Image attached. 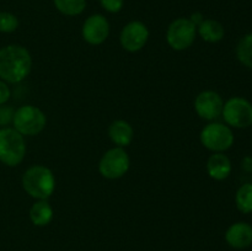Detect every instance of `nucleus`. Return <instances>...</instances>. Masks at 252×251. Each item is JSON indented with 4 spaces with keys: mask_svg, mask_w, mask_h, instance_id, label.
I'll return each mask as SVG.
<instances>
[{
    "mask_svg": "<svg viewBox=\"0 0 252 251\" xmlns=\"http://www.w3.org/2000/svg\"><path fill=\"white\" fill-rule=\"evenodd\" d=\"M235 203L241 213H252V184H245L236 191Z\"/></svg>",
    "mask_w": 252,
    "mask_h": 251,
    "instance_id": "nucleus-18",
    "label": "nucleus"
},
{
    "mask_svg": "<svg viewBox=\"0 0 252 251\" xmlns=\"http://www.w3.org/2000/svg\"><path fill=\"white\" fill-rule=\"evenodd\" d=\"M197 26L186 17H179L170 24L166 32L169 46L175 51H185L194 42Z\"/></svg>",
    "mask_w": 252,
    "mask_h": 251,
    "instance_id": "nucleus-5",
    "label": "nucleus"
},
{
    "mask_svg": "<svg viewBox=\"0 0 252 251\" xmlns=\"http://www.w3.org/2000/svg\"><path fill=\"white\" fill-rule=\"evenodd\" d=\"M201 142L208 150L223 153L234 144L233 130L223 123H209L202 129Z\"/></svg>",
    "mask_w": 252,
    "mask_h": 251,
    "instance_id": "nucleus-6",
    "label": "nucleus"
},
{
    "mask_svg": "<svg viewBox=\"0 0 252 251\" xmlns=\"http://www.w3.org/2000/svg\"><path fill=\"white\" fill-rule=\"evenodd\" d=\"M101 6L111 14H117L123 9L125 0H98Z\"/></svg>",
    "mask_w": 252,
    "mask_h": 251,
    "instance_id": "nucleus-21",
    "label": "nucleus"
},
{
    "mask_svg": "<svg viewBox=\"0 0 252 251\" xmlns=\"http://www.w3.org/2000/svg\"><path fill=\"white\" fill-rule=\"evenodd\" d=\"M14 128L22 135H37L44 129L47 123L46 115L34 106H21L15 111Z\"/></svg>",
    "mask_w": 252,
    "mask_h": 251,
    "instance_id": "nucleus-4",
    "label": "nucleus"
},
{
    "mask_svg": "<svg viewBox=\"0 0 252 251\" xmlns=\"http://www.w3.org/2000/svg\"><path fill=\"white\" fill-rule=\"evenodd\" d=\"M10 96H11V93H10V89L7 86V84L5 81L0 80V105L6 103Z\"/></svg>",
    "mask_w": 252,
    "mask_h": 251,
    "instance_id": "nucleus-23",
    "label": "nucleus"
},
{
    "mask_svg": "<svg viewBox=\"0 0 252 251\" xmlns=\"http://www.w3.org/2000/svg\"><path fill=\"white\" fill-rule=\"evenodd\" d=\"M198 33L206 42L216 43L224 38L225 30H224L223 25L217 20L207 19L198 25Z\"/></svg>",
    "mask_w": 252,
    "mask_h": 251,
    "instance_id": "nucleus-16",
    "label": "nucleus"
},
{
    "mask_svg": "<svg viewBox=\"0 0 252 251\" xmlns=\"http://www.w3.org/2000/svg\"><path fill=\"white\" fill-rule=\"evenodd\" d=\"M207 172L217 181L225 180L231 172V161L224 153H214L207 161Z\"/></svg>",
    "mask_w": 252,
    "mask_h": 251,
    "instance_id": "nucleus-13",
    "label": "nucleus"
},
{
    "mask_svg": "<svg viewBox=\"0 0 252 251\" xmlns=\"http://www.w3.org/2000/svg\"><path fill=\"white\" fill-rule=\"evenodd\" d=\"M224 121L234 128L252 126V103L244 97H231L223 106Z\"/></svg>",
    "mask_w": 252,
    "mask_h": 251,
    "instance_id": "nucleus-8",
    "label": "nucleus"
},
{
    "mask_svg": "<svg viewBox=\"0 0 252 251\" xmlns=\"http://www.w3.org/2000/svg\"><path fill=\"white\" fill-rule=\"evenodd\" d=\"M236 56L244 65L252 69V33L245 34L239 41L236 47Z\"/></svg>",
    "mask_w": 252,
    "mask_h": 251,
    "instance_id": "nucleus-19",
    "label": "nucleus"
},
{
    "mask_svg": "<svg viewBox=\"0 0 252 251\" xmlns=\"http://www.w3.org/2000/svg\"><path fill=\"white\" fill-rule=\"evenodd\" d=\"M31 69V54L25 47L10 44L0 48V79L2 81L20 83L29 76Z\"/></svg>",
    "mask_w": 252,
    "mask_h": 251,
    "instance_id": "nucleus-1",
    "label": "nucleus"
},
{
    "mask_svg": "<svg viewBox=\"0 0 252 251\" xmlns=\"http://www.w3.org/2000/svg\"><path fill=\"white\" fill-rule=\"evenodd\" d=\"M30 219L36 226H46L53 219V209L47 199H38L30 209Z\"/></svg>",
    "mask_w": 252,
    "mask_h": 251,
    "instance_id": "nucleus-15",
    "label": "nucleus"
},
{
    "mask_svg": "<svg viewBox=\"0 0 252 251\" xmlns=\"http://www.w3.org/2000/svg\"><path fill=\"white\" fill-rule=\"evenodd\" d=\"M223 98L218 93L212 90L202 91L194 100V110L197 115L207 121L218 118L223 112Z\"/></svg>",
    "mask_w": 252,
    "mask_h": 251,
    "instance_id": "nucleus-10",
    "label": "nucleus"
},
{
    "mask_svg": "<svg viewBox=\"0 0 252 251\" xmlns=\"http://www.w3.org/2000/svg\"><path fill=\"white\" fill-rule=\"evenodd\" d=\"M83 38L93 46L102 44L110 34V22L103 15L89 16L83 25Z\"/></svg>",
    "mask_w": 252,
    "mask_h": 251,
    "instance_id": "nucleus-11",
    "label": "nucleus"
},
{
    "mask_svg": "<svg viewBox=\"0 0 252 251\" xmlns=\"http://www.w3.org/2000/svg\"><path fill=\"white\" fill-rule=\"evenodd\" d=\"M108 135L117 147H127L132 143L134 130L132 126L123 120L113 121L108 127Z\"/></svg>",
    "mask_w": 252,
    "mask_h": 251,
    "instance_id": "nucleus-14",
    "label": "nucleus"
},
{
    "mask_svg": "<svg viewBox=\"0 0 252 251\" xmlns=\"http://www.w3.org/2000/svg\"><path fill=\"white\" fill-rule=\"evenodd\" d=\"M149 38V30L143 22L130 21L121 32L120 41L123 48L128 52H138L145 46Z\"/></svg>",
    "mask_w": 252,
    "mask_h": 251,
    "instance_id": "nucleus-9",
    "label": "nucleus"
},
{
    "mask_svg": "<svg viewBox=\"0 0 252 251\" xmlns=\"http://www.w3.org/2000/svg\"><path fill=\"white\" fill-rule=\"evenodd\" d=\"M189 20H191V21L193 22V24L196 25V26H197V25L201 24V22L203 21L204 19H203V17H202V15L199 14V12H197V14H193V15H192V17H191V19H189Z\"/></svg>",
    "mask_w": 252,
    "mask_h": 251,
    "instance_id": "nucleus-24",
    "label": "nucleus"
},
{
    "mask_svg": "<svg viewBox=\"0 0 252 251\" xmlns=\"http://www.w3.org/2000/svg\"><path fill=\"white\" fill-rule=\"evenodd\" d=\"M26 155L24 135L15 128L0 129V161L7 166H16Z\"/></svg>",
    "mask_w": 252,
    "mask_h": 251,
    "instance_id": "nucleus-3",
    "label": "nucleus"
},
{
    "mask_svg": "<svg viewBox=\"0 0 252 251\" xmlns=\"http://www.w3.org/2000/svg\"><path fill=\"white\" fill-rule=\"evenodd\" d=\"M19 27V20L11 12H0V32L2 33H11L16 31Z\"/></svg>",
    "mask_w": 252,
    "mask_h": 251,
    "instance_id": "nucleus-20",
    "label": "nucleus"
},
{
    "mask_svg": "<svg viewBox=\"0 0 252 251\" xmlns=\"http://www.w3.org/2000/svg\"><path fill=\"white\" fill-rule=\"evenodd\" d=\"M54 6L66 16H78L86 7V0H53Z\"/></svg>",
    "mask_w": 252,
    "mask_h": 251,
    "instance_id": "nucleus-17",
    "label": "nucleus"
},
{
    "mask_svg": "<svg viewBox=\"0 0 252 251\" xmlns=\"http://www.w3.org/2000/svg\"><path fill=\"white\" fill-rule=\"evenodd\" d=\"M225 241L229 246L238 250L252 245V226L245 221L231 224L225 231Z\"/></svg>",
    "mask_w": 252,
    "mask_h": 251,
    "instance_id": "nucleus-12",
    "label": "nucleus"
},
{
    "mask_svg": "<svg viewBox=\"0 0 252 251\" xmlns=\"http://www.w3.org/2000/svg\"><path fill=\"white\" fill-rule=\"evenodd\" d=\"M15 110L12 107L0 105V126H6L14 120Z\"/></svg>",
    "mask_w": 252,
    "mask_h": 251,
    "instance_id": "nucleus-22",
    "label": "nucleus"
},
{
    "mask_svg": "<svg viewBox=\"0 0 252 251\" xmlns=\"http://www.w3.org/2000/svg\"><path fill=\"white\" fill-rule=\"evenodd\" d=\"M22 187L33 198L47 199L54 192L56 179L48 167L33 165L25 171L22 176Z\"/></svg>",
    "mask_w": 252,
    "mask_h": 251,
    "instance_id": "nucleus-2",
    "label": "nucleus"
},
{
    "mask_svg": "<svg viewBox=\"0 0 252 251\" xmlns=\"http://www.w3.org/2000/svg\"><path fill=\"white\" fill-rule=\"evenodd\" d=\"M129 165L130 160L127 152L123 148L116 147L107 150L101 157L98 171L106 179L116 180L127 174Z\"/></svg>",
    "mask_w": 252,
    "mask_h": 251,
    "instance_id": "nucleus-7",
    "label": "nucleus"
}]
</instances>
